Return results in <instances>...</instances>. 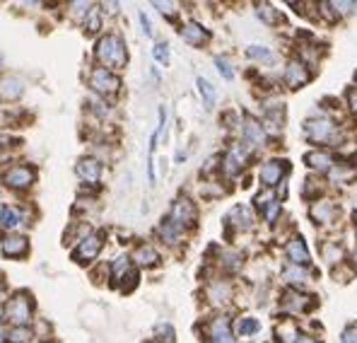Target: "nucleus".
<instances>
[{
    "label": "nucleus",
    "mask_w": 357,
    "mask_h": 343,
    "mask_svg": "<svg viewBox=\"0 0 357 343\" xmlns=\"http://www.w3.org/2000/svg\"><path fill=\"white\" fill-rule=\"evenodd\" d=\"M304 162H307L312 170L317 172H328L331 167H333V157L328 155L326 150H312L304 155Z\"/></svg>",
    "instance_id": "obj_20"
},
{
    "label": "nucleus",
    "mask_w": 357,
    "mask_h": 343,
    "mask_svg": "<svg viewBox=\"0 0 357 343\" xmlns=\"http://www.w3.org/2000/svg\"><path fill=\"white\" fill-rule=\"evenodd\" d=\"M287 258H290L295 266H299V263H307L309 261V249H307V245H304V240L302 237H295V240H290L287 242Z\"/></svg>",
    "instance_id": "obj_21"
},
{
    "label": "nucleus",
    "mask_w": 357,
    "mask_h": 343,
    "mask_svg": "<svg viewBox=\"0 0 357 343\" xmlns=\"http://www.w3.org/2000/svg\"><path fill=\"white\" fill-rule=\"evenodd\" d=\"M99 27H102V15H99L97 5H94V8L89 10V15H87V31H89V34H94V31H99Z\"/></svg>",
    "instance_id": "obj_36"
},
{
    "label": "nucleus",
    "mask_w": 357,
    "mask_h": 343,
    "mask_svg": "<svg viewBox=\"0 0 357 343\" xmlns=\"http://www.w3.org/2000/svg\"><path fill=\"white\" fill-rule=\"evenodd\" d=\"M222 263L227 271H234V268L241 266V256L239 254H232V251H225L222 254Z\"/></svg>",
    "instance_id": "obj_39"
},
{
    "label": "nucleus",
    "mask_w": 357,
    "mask_h": 343,
    "mask_svg": "<svg viewBox=\"0 0 357 343\" xmlns=\"http://www.w3.org/2000/svg\"><path fill=\"white\" fill-rule=\"evenodd\" d=\"M256 13H259V17L264 20L266 24H275L278 22V13H275V8H273V5L261 3L259 8H256Z\"/></svg>",
    "instance_id": "obj_33"
},
{
    "label": "nucleus",
    "mask_w": 357,
    "mask_h": 343,
    "mask_svg": "<svg viewBox=\"0 0 357 343\" xmlns=\"http://www.w3.org/2000/svg\"><path fill=\"white\" fill-rule=\"evenodd\" d=\"M3 319H5V305L0 302V321H3Z\"/></svg>",
    "instance_id": "obj_47"
},
{
    "label": "nucleus",
    "mask_w": 357,
    "mask_h": 343,
    "mask_svg": "<svg viewBox=\"0 0 357 343\" xmlns=\"http://www.w3.org/2000/svg\"><path fill=\"white\" fill-rule=\"evenodd\" d=\"M261 331V324L254 319V316H241L237 321V334L239 336H254Z\"/></svg>",
    "instance_id": "obj_29"
},
{
    "label": "nucleus",
    "mask_w": 357,
    "mask_h": 343,
    "mask_svg": "<svg viewBox=\"0 0 357 343\" xmlns=\"http://www.w3.org/2000/svg\"><path fill=\"white\" fill-rule=\"evenodd\" d=\"M102 247H104V235H102V232H87V235L77 242L75 251H73V258H75L77 263H89V261H94V258L99 256Z\"/></svg>",
    "instance_id": "obj_4"
},
{
    "label": "nucleus",
    "mask_w": 357,
    "mask_h": 343,
    "mask_svg": "<svg viewBox=\"0 0 357 343\" xmlns=\"http://www.w3.org/2000/svg\"><path fill=\"white\" fill-rule=\"evenodd\" d=\"M24 94V80L17 75H3L0 78V99L15 102Z\"/></svg>",
    "instance_id": "obj_12"
},
{
    "label": "nucleus",
    "mask_w": 357,
    "mask_h": 343,
    "mask_svg": "<svg viewBox=\"0 0 357 343\" xmlns=\"http://www.w3.org/2000/svg\"><path fill=\"white\" fill-rule=\"evenodd\" d=\"M340 343H357V326H348V329L343 331Z\"/></svg>",
    "instance_id": "obj_41"
},
{
    "label": "nucleus",
    "mask_w": 357,
    "mask_h": 343,
    "mask_svg": "<svg viewBox=\"0 0 357 343\" xmlns=\"http://www.w3.org/2000/svg\"><path fill=\"white\" fill-rule=\"evenodd\" d=\"M317 300L312 295H299V293H285L282 298V307L290 309V312H309L314 307Z\"/></svg>",
    "instance_id": "obj_17"
},
{
    "label": "nucleus",
    "mask_w": 357,
    "mask_h": 343,
    "mask_svg": "<svg viewBox=\"0 0 357 343\" xmlns=\"http://www.w3.org/2000/svg\"><path fill=\"white\" fill-rule=\"evenodd\" d=\"M244 165H246V152L241 150V145H232L222 160L225 174H227V177H234V174H239L241 170H244Z\"/></svg>",
    "instance_id": "obj_14"
},
{
    "label": "nucleus",
    "mask_w": 357,
    "mask_h": 343,
    "mask_svg": "<svg viewBox=\"0 0 357 343\" xmlns=\"http://www.w3.org/2000/svg\"><path fill=\"white\" fill-rule=\"evenodd\" d=\"M89 87L99 94H116L121 87V80L114 71H107V68L99 66L89 73Z\"/></svg>",
    "instance_id": "obj_5"
},
{
    "label": "nucleus",
    "mask_w": 357,
    "mask_h": 343,
    "mask_svg": "<svg viewBox=\"0 0 357 343\" xmlns=\"http://www.w3.org/2000/svg\"><path fill=\"white\" fill-rule=\"evenodd\" d=\"M94 56L107 71H119L128 63V51H126V44L119 34H104L94 46Z\"/></svg>",
    "instance_id": "obj_1"
},
{
    "label": "nucleus",
    "mask_w": 357,
    "mask_h": 343,
    "mask_svg": "<svg viewBox=\"0 0 357 343\" xmlns=\"http://www.w3.org/2000/svg\"><path fill=\"white\" fill-rule=\"evenodd\" d=\"M256 205H259V208L264 210V215H266L268 223H273V220L278 218V213H280V200H275V196H273L271 191L256 198Z\"/></svg>",
    "instance_id": "obj_25"
},
{
    "label": "nucleus",
    "mask_w": 357,
    "mask_h": 343,
    "mask_svg": "<svg viewBox=\"0 0 357 343\" xmlns=\"http://www.w3.org/2000/svg\"><path fill=\"white\" fill-rule=\"evenodd\" d=\"M181 39L186 41V44H191V46H203V44H208V39H210V31L203 27V24H198V22H188V24H183L181 27Z\"/></svg>",
    "instance_id": "obj_15"
},
{
    "label": "nucleus",
    "mask_w": 357,
    "mask_h": 343,
    "mask_svg": "<svg viewBox=\"0 0 357 343\" xmlns=\"http://www.w3.org/2000/svg\"><path fill=\"white\" fill-rule=\"evenodd\" d=\"M287 172V165L282 160H271V162H266L264 167H261V172H259V177H261V182L266 184V187H275L278 182L282 179V174Z\"/></svg>",
    "instance_id": "obj_16"
},
{
    "label": "nucleus",
    "mask_w": 357,
    "mask_h": 343,
    "mask_svg": "<svg viewBox=\"0 0 357 343\" xmlns=\"http://www.w3.org/2000/svg\"><path fill=\"white\" fill-rule=\"evenodd\" d=\"M208 341L210 343H237L229 326V316H215L208 324Z\"/></svg>",
    "instance_id": "obj_8"
},
{
    "label": "nucleus",
    "mask_w": 357,
    "mask_h": 343,
    "mask_svg": "<svg viewBox=\"0 0 357 343\" xmlns=\"http://www.w3.org/2000/svg\"><path fill=\"white\" fill-rule=\"evenodd\" d=\"M70 8H73V13H75L77 17H82V15H89V10H92L94 5L92 3H73Z\"/></svg>",
    "instance_id": "obj_40"
},
{
    "label": "nucleus",
    "mask_w": 357,
    "mask_h": 343,
    "mask_svg": "<svg viewBox=\"0 0 357 343\" xmlns=\"http://www.w3.org/2000/svg\"><path fill=\"white\" fill-rule=\"evenodd\" d=\"M140 22H143V31H145V34H148V36H152V27H150V20H148V17H145V15H140Z\"/></svg>",
    "instance_id": "obj_45"
},
{
    "label": "nucleus",
    "mask_w": 357,
    "mask_h": 343,
    "mask_svg": "<svg viewBox=\"0 0 357 343\" xmlns=\"http://www.w3.org/2000/svg\"><path fill=\"white\" fill-rule=\"evenodd\" d=\"M227 223L237 230H249L254 225V215H251V210L246 205H234L227 213Z\"/></svg>",
    "instance_id": "obj_18"
},
{
    "label": "nucleus",
    "mask_w": 357,
    "mask_h": 343,
    "mask_svg": "<svg viewBox=\"0 0 357 343\" xmlns=\"http://www.w3.org/2000/svg\"><path fill=\"white\" fill-rule=\"evenodd\" d=\"M312 218L321 225H331L335 220V205L331 200H319L312 205Z\"/></svg>",
    "instance_id": "obj_23"
},
{
    "label": "nucleus",
    "mask_w": 357,
    "mask_h": 343,
    "mask_svg": "<svg viewBox=\"0 0 357 343\" xmlns=\"http://www.w3.org/2000/svg\"><path fill=\"white\" fill-rule=\"evenodd\" d=\"M208 295H210V302L220 305V302H227V300H229V295H232V290H229L227 283L218 281V283H213V286H210Z\"/></svg>",
    "instance_id": "obj_27"
},
{
    "label": "nucleus",
    "mask_w": 357,
    "mask_h": 343,
    "mask_svg": "<svg viewBox=\"0 0 357 343\" xmlns=\"http://www.w3.org/2000/svg\"><path fill=\"white\" fill-rule=\"evenodd\" d=\"M246 56L256 58V61H264V63H273V61H275L273 51H268L266 46H249V49H246Z\"/></svg>",
    "instance_id": "obj_32"
},
{
    "label": "nucleus",
    "mask_w": 357,
    "mask_h": 343,
    "mask_svg": "<svg viewBox=\"0 0 357 343\" xmlns=\"http://www.w3.org/2000/svg\"><path fill=\"white\" fill-rule=\"evenodd\" d=\"M157 235H160L167 245H178V242H181V237H183V230L178 228L172 218H165L160 223V228H157Z\"/></svg>",
    "instance_id": "obj_22"
},
{
    "label": "nucleus",
    "mask_w": 357,
    "mask_h": 343,
    "mask_svg": "<svg viewBox=\"0 0 357 343\" xmlns=\"http://www.w3.org/2000/svg\"><path fill=\"white\" fill-rule=\"evenodd\" d=\"M155 5L160 13H167V15H172V13H176V5L174 3H152Z\"/></svg>",
    "instance_id": "obj_42"
},
{
    "label": "nucleus",
    "mask_w": 357,
    "mask_h": 343,
    "mask_svg": "<svg viewBox=\"0 0 357 343\" xmlns=\"http://www.w3.org/2000/svg\"><path fill=\"white\" fill-rule=\"evenodd\" d=\"M244 138H246V143L254 145V147H261V145L266 143V131H264V126H261L256 119H251V116L244 121Z\"/></svg>",
    "instance_id": "obj_19"
},
{
    "label": "nucleus",
    "mask_w": 357,
    "mask_h": 343,
    "mask_svg": "<svg viewBox=\"0 0 357 343\" xmlns=\"http://www.w3.org/2000/svg\"><path fill=\"white\" fill-rule=\"evenodd\" d=\"M328 10H333L335 17H343V15H350L353 10L357 8V3H353V0H348V3H326Z\"/></svg>",
    "instance_id": "obj_35"
},
{
    "label": "nucleus",
    "mask_w": 357,
    "mask_h": 343,
    "mask_svg": "<svg viewBox=\"0 0 357 343\" xmlns=\"http://www.w3.org/2000/svg\"><path fill=\"white\" fill-rule=\"evenodd\" d=\"M13 143H15V140L10 138L8 133H0V150H5V147H10V145H13Z\"/></svg>",
    "instance_id": "obj_44"
},
{
    "label": "nucleus",
    "mask_w": 357,
    "mask_h": 343,
    "mask_svg": "<svg viewBox=\"0 0 357 343\" xmlns=\"http://www.w3.org/2000/svg\"><path fill=\"white\" fill-rule=\"evenodd\" d=\"M282 278H285L287 283H292V286H304V283L309 281V273L292 263V266H287L285 271H282Z\"/></svg>",
    "instance_id": "obj_28"
},
{
    "label": "nucleus",
    "mask_w": 357,
    "mask_h": 343,
    "mask_svg": "<svg viewBox=\"0 0 357 343\" xmlns=\"http://www.w3.org/2000/svg\"><path fill=\"white\" fill-rule=\"evenodd\" d=\"M29 251V240L24 235H8L0 242V254L5 258H22Z\"/></svg>",
    "instance_id": "obj_9"
},
{
    "label": "nucleus",
    "mask_w": 357,
    "mask_h": 343,
    "mask_svg": "<svg viewBox=\"0 0 357 343\" xmlns=\"http://www.w3.org/2000/svg\"><path fill=\"white\" fill-rule=\"evenodd\" d=\"M5 339H8V334H5V331H3V329H0V343H3Z\"/></svg>",
    "instance_id": "obj_48"
},
{
    "label": "nucleus",
    "mask_w": 357,
    "mask_h": 343,
    "mask_svg": "<svg viewBox=\"0 0 357 343\" xmlns=\"http://www.w3.org/2000/svg\"><path fill=\"white\" fill-rule=\"evenodd\" d=\"M297 343H319L317 339H312V336H299Z\"/></svg>",
    "instance_id": "obj_46"
},
{
    "label": "nucleus",
    "mask_w": 357,
    "mask_h": 343,
    "mask_svg": "<svg viewBox=\"0 0 357 343\" xmlns=\"http://www.w3.org/2000/svg\"><path fill=\"white\" fill-rule=\"evenodd\" d=\"M155 334H157V339H162L167 343H174V329H172V324H157Z\"/></svg>",
    "instance_id": "obj_38"
},
{
    "label": "nucleus",
    "mask_w": 357,
    "mask_h": 343,
    "mask_svg": "<svg viewBox=\"0 0 357 343\" xmlns=\"http://www.w3.org/2000/svg\"><path fill=\"white\" fill-rule=\"evenodd\" d=\"M348 102H350V109H353V112L357 114V87H353L348 92Z\"/></svg>",
    "instance_id": "obj_43"
},
{
    "label": "nucleus",
    "mask_w": 357,
    "mask_h": 343,
    "mask_svg": "<svg viewBox=\"0 0 357 343\" xmlns=\"http://www.w3.org/2000/svg\"><path fill=\"white\" fill-rule=\"evenodd\" d=\"M36 182V172L29 165H13L3 172V184L13 191H27Z\"/></svg>",
    "instance_id": "obj_3"
},
{
    "label": "nucleus",
    "mask_w": 357,
    "mask_h": 343,
    "mask_svg": "<svg viewBox=\"0 0 357 343\" xmlns=\"http://www.w3.org/2000/svg\"><path fill=\"white\" fill-rule=\"evenodd\" d=\"M31 339H34V334H31L29 326H13V329L8 331L10 343H31Z\"/></svg>",
    "instance_id": "obj_30"
},
{
    "label": "nucleus",
    "mask_w": 357,
    "mask_h": 343,
    "mask_svg": "<svg viewBox=\"0 0 357 343\" xmlns=\"http://www.w3.org/2000/svg\"><path fill=\"white\" fill-rule=\"evenodd\" d=\"M24 223H27V220H24L22 208H17V205H0V228L3 230H8V232L20 230Z\"/></svg>",
    "instance_id": "obj_13"
},
{
    "label": "nucleus",
    "mask_w": 357,
    "mask_h": 343,
    "mask_svg": "<svg viewBox=\"0 0 357 343\" xmlns=\"http://www.w3.org/2000/svg\"><path fill=\"white\" fill-rule=\"evenodd\" d=\"M304 136L312 143H328V140H335V124L328 119H309L304 124Z\"/></svg>",
    "instance_id": "obj_6"
},
{
    "label": "nucleus",
    "mask_w": 357,
    "mask_h": 343,
    "mask_svg": "<svg viewBox=\"0 0 357 343\" xmlns=\"http://www.w3.org/2000/svg\"><path fill=\"white\" fill-rule=\"evenodd\" d=\"M75 172L85 184L97 187L99 179H102V162H99L97 157H82V160L75 165Z\"/></svg>",
    "instance_id": "obj_10"
},
{
    "label": "nucleus",
    "mask_w": 357,
    "mask_h": 343,
    "mask_svg": "<svg viewBox=\"0 0 357 343\" xmlns=\"http://www.w3.org/2000/svg\"><path fill=\"white\" fill-rule=\"evenodd\" d=\"M34 316V302L27 293H17L8 300L5 305V319L10 321L13 326H27Z\"/></svg>",
    "instance_id": "obj_2"
},
{
    "label": "nucleus",
    "mask_w": 357,
    "mask_h": 343,
    "mask_svg": "<svg viewBox=\"0 0 357 343\" xmlns=\"http://www.w3.org/2000/svg\"><path fill=\"white\" fill-rule=\"evenodd\" d=\"M355 261H357V247H355Z\"/></svg>",
    "instance_id": "obj_49"
},
{
    "label": "nucleus",
    "mask_w": 357,
    "mask_h": 343,
    "mask_svg": "<svg viewBox=\"0 0 357 343\" xmlns=\"http://www.w3.org/2000/svg\"><path fill=\"white\" fill-rule=\"evenodd\" d=\"M309 78H312V73H309V68L304 66L302 61H297V58H295V61L287 63V68H285V82L292 89L304 87L309 82Z\"/></svg>",
    "instance_id": "obj_11"
},
{
    "label": "nucleus",
    "mask_w": 357,
    "mask_h": 343,
    "mask_svg": "<svg viewBox=\"0 0 357 343\" xmlns=\"http://www.w3.org/2000/svg\"><path fill=\"white\" fill-rule=\"evenodd\" d=\"M215 66H218L220 75H222V78H225V80H232V78H234V71H232V63H229V61H227V58L218 56V58H215Z\"/></svg>",
    "instance_id": "obj_37"
},
{
    "label": "nucleus",
    "mask_w": 357,
    "mask_h": 343,
    "mask_svg": "<svg viewBox=\"0 0 357 343\" xmlns=\"http://www.w3.org/2000/svg\"><path fill=\"white\" fill-rule=\"evenodd\" d=\"M282 336V343H297L299 339V331L295 329V324H290V321H285V324L278 326V339Z\"/></svg>",
    "instance_id": "obj_31"
},
{
    "label": "nucleus",
    "mask_w": 357,
    "mask_h": 343,
    "mask_svg": "<svg viewBox=\"0 0 357 343\" xmlns=\"http://www.w3.org/2000/svg\"><path fill=\"white\" fill-rule=\"evenodd\" d=\"M169 218L174 220V223H176L181 230L193 228V225H196V205H193V200H191V198H186V196L176 198L174 203H172Z\"/></svg>",
    "instance_id": "obj_7"
},
{
    "label": "nucleus",
    "mask_w": 357,
    "mask_h": 343,
    "mask_svg": "<svg viewBox=\"0 0 357 343\" xmlns=\"http://www.w3.org/2000/svg\"><path fill=\"white\" fill-rule=\"evenodd\" d=\"M196 85H198V92H201V97H203V104H206L208 109H213L215 102H218V92H215V87L210 85L206 78H198Z\"/></svg>",
    "instance_id": "obj_26"
},
{
    "label": "nucleus",
    "mask_w": 357,
    "mask_h": 343,
    "mask_svg": "<svg viewBox=\"0 0 357 343\" xmlns=\"http://www.w3.org/2000/svg\"><path fill=\"white\" fill-rule=\"evenodd\" d=\"M133 261L138 263V266L150 268L160 261V254H157V249L152 245H140V247H135V251H133Z\"/></svg>",
    "instance_id": "obj_24"
},
{
    "label": "nucleus",
    "mask_w": 357,
    "mask_h": 343,
    "mask_svg": "<svg viewBox=\"0 0 357 343\" xmlns=\"http://www.w3.org/2000/svg\"><path fill=\"white\" fill-rule=\"evenodd\" d=\"M152 56H155V61L160 63V66H169V46H167L165 41L152 46Z\"/></svg>",
    "instance_id": "obj_34"
}]
</instances>
